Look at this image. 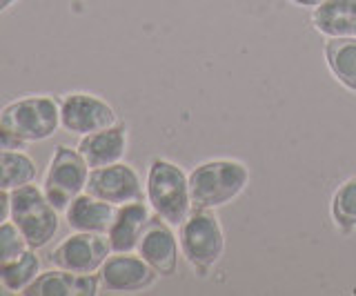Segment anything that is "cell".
Here are the masks:
<instances>
[{
	"instance_id": "obj_12",
	"label": "cell",
	"mask_w": 356,
	"mask_h": 296,
	"mask_svg": "<svg viewBox=\"0 0 356 296\" xmlns=\"http://www.w3.org/2000/svg\"><path fill=\"white\" fill-rule=\"evenodd\" d=\"M100 290V279L96 274L70 272L54 268L40 272L36 281L22 292L25 296H94Z\"/></svg>"
},
{
	"instance_id": "obj_17",
	"label": "cell",
	"mask_w": 356,
	"mask_h": 296,
	"mask_svg": "<svg viewBox=\"0 0 356 296\" xmlns=\"http://www.w3.org/2000/svg\"><path fill=\"white\" fill-rule=\"evenodd\" d=\"M323 54L334 79L356 94V38H330Z\"/></svg>"
},
{
	"instance_id": "obj_26",
	"label": "cell",
	"mask_w": 356,
	"mask_h": 296,
	"mask_svg": "<svg viewBox=\"0 0 356 296\" xmlns=\"http://www.w3.org/2000/svg\"><path fill=\"white\" fill-rule=\"evenodd\" d=\"M7 294H9V290L5 288V285H3V283H0V296H7Z\"/></svg>"
},
{
	"instance_id": "obj_23",
	"label": "cell",
	"mask_w": 356,
	"mask_h": 296,
	"mask_svg": "<svg viewBox=\"0 0 356 296\" xmlns=\"http://www.w3.org/2000/svg\"><path fill=\"white\" fill-rule=\"evenodd\" d=\"M9 212H11V196L7 190H0V225L9 221Z\"/></svg>"
},
{
	"instance_id": "obj_24",
	"label": "cell",
	"mask_w": 356,
	"mask_h": 296,
	"mask_svg": "<svg viewBox=\"0 0 356 296\" xmlns=\"http://www.w3.org/2000/svg\"><path fill=\"white\" fill-rule=\"evenodd\" d=\"M289 3H294V5H298V7H312V9H314L316 5L323 3V0H289Z\"/></svg>"
},
{
	"instance_id": "obj_8",
	"label": "cell",
	"mask_w": 356,
	"mask_h": 296,
	"mask_svg": "<svg viewBox=\"0 0 356 296\" xmlns=\"http://www.w3.org/2000/svg\"><path fill=\"white\" fill-rule=\"evenodd\" d=\"M111 254L107 234L94 232H72L51 249L49 263L54 268H63L81 274H96L105 258Z\"/></svg>"
},
{
	"instance_id": "obj_18",
	"label": "cell",
	"mask_w": 356,
	"mask_h": 296,
	"mask_svg": "<svg viewBox=\"0 0 356 296\" xmlns=\"http://www.w3.org/2000/svg\"><path fill=\"white\" fill-rule=\"evenodd\" d=\"M40 258L36 249L27 247L22 254L7 263H0V283L9 290V294H22L40 274Z\"/></svg>"
},
{
	"instance_id": "obj_13",
	"label": "cell",
	"mask_w": 356,
	"mask_h": 296,
	"mask_svg": "<svg viewBox=\"0 0 356 296\" xmlns=\"http://www.w3.org/2000/svg\"><path fill=\"white\" fill-rule=\"evenodd\" d=\"M76 147L92 170L111 165V163H120L127 151V125L118 120L111 127L92 131V134L81 136Z\"/></svg>"
},
{
	"instance_id": "obj_2",
	"label": "cell",
	"mask_w": 356,
	"mask_h": 296,
	"mask_svg": "<svg viewBox=\"0 0 356 296\" xmlns=\"http://www.w3.org/2000/svg\"><path fill=\"white\" fill-rule=\"evenodd\" d=\"M145 201L152 212L161 216L174 227H181L192 212V196H189V176L176 163L167 158H154L147 167L145 183Z\"/></svg>"
},
{
	"instance_id": "obj_11",
	"label": "cell",
	"mask_w": 356,
	"mask_h": 296,
	"mask_svg": "<svg viewBox=\"0 0 356 296\" xmlns=\"http://www.w3.org/2000/svg\"><path fill=\"white\" fill-rule=\"evenodd\" d=\"M178 249H181V243L174 234V225L152 214L136 252L159 272V277H174L178 270Z\"/></svg>"
},
{
	"instance_id": "obj_9",
	"label": "cell",
	"mask_w": 356,
	"mask_h": 296,
	"mask_svg": "<svg viewBox=\"0 0 356 296\" xmlns=\"http://www.w3.org/2000/svg\"><path fill=\"white\" fill-rule=\"evenodd\" d=\"M100 288L116 294L143 292L159 279L156 272L138 252H111L98 270Z\"/></svg>"
},
{
	"instance_id": "obj_15",
	"label": "cell",
	"mask_w": 356,
	"mask_h": 296,
	"mask_svg": "<svg viewBox=\"0 0 356 296\" xmlns=\"http://www.w3.org/2000/svg\"><path fill=\"white\" fill-rule=\"evenodd\" d=\"M65 221L72 232H94V234H107V229L114 221L116 205L107 201H100L92 194H78L76 199L67 205Z\"/></svg>"
},
{
	"instance_id": "obj_6",
	"label": "cell",
	"mask_w": 356,
	"mask_h": 296,
	"mask_svg": "<svg viewBox=\"0 0 356 296\" xmlns=\"http://www.w3.org/2000/svg\"><path fill=\"white\" fill-rule=\"evenodd\" d=\"M89 167L78 147L56 145L54 154L47 163V170L42 174L40 188L47 196V201L58 212H65L78 194H83L87 188Z\"/></svg>"
},
{
	"instance_id": "obj_1",
	"label": "cell",
	"mask_w": 356,
	"mask_h": 296,
	"mask_svg": "<svg viewBox=\"0 0 356 296\" xmlns=\"http://www.w3.org/2000/svg\"><path fill=\"white\" fill-rule=\"evenodd\" d=\"M250 183V170L236 158L205 161L189 172V196L192 207H209L232 203Z\"/></svg>"
},
{
	"instance_id": "obj_4",
	"label": "cell",
	"mask_w": 356,
	"mask_h": 296,
	"mask_svg": "<svg viewBox=\"0 0 356 296\" xmlns=\"http://www.w3.org/2000/svg\"><path fill=\"white\" fill-rule=\"evenodd\" d=\"M0 120L29 142L49 140L60 129V98L51 94H25L0 109Z\"/></svg>"
},
{
	"instance_id": "obj_5",
	"label": "cell",
	"mask_w": 356,
	"mask_h": 296,
	"mask_svg": "<svg viewBox=\"0 0 356 296\" xmlns=\"http://www.w3.org/2000/svg\"><path fill=\"white\" fill-rule=\"evenodd\" d=\"M178 243L185 261L196 270L198 277H205L225 252V234L214 210L192 207L189 216L178 227Z\"/></svg>"
},
{
	"instance_id": "obj_20",
	"label": "cell",
	"mask_w": 356,
	"mask_h": 296,
	"mask_svg": "<svg viewBox=\"0 0 356 296\" xmlns=\"http://www.w3.org/2000/svg\"><path fill=\"white\" fill-rule=\"evenodd\" d=\"M332 221L339 232L352 234L356 229V174L343 181L332 196Z\"/></svg>"
},
{
	"instance_id": "obj_22",
	"label": "cell",
	"mask_w": 356,
	"mask_h": 296,
	"mask_svg": "<svg viewBox=\"0 0 356 296\" xmlns=\"http://www.w3.org/2000/svg\"><path fill=\"white\" fill-rule=\"evenodd\" d=\"M7 149H27V142L20 140L14 131L0 120V151H7Z\"/></svg>"
},
{
	"instance_id": "obj_19",
	"label": "cell",
	"mask_w": 356,
	"mask_h": 296,
	"mask_svg": "<svg viewBox=\"0 0 356 296\" xmlns=\"http://www.w3.org/2000/svg\"><path fill=\"white\" fill-rule=\"evenodd\" d=\"M38 176L36 161L25 149L0 151V190H18L22 185L33 183Z\"/></svg>"
},
{
	"instance_id": "obj_10",
	"label": "cell",
	"mask_w": 356,
	"mask_h": 296,
	"mask_svg": "<svg viewBox=\"0 0 356 296\" xmlns=\"http://www.w3.org/2000/svg\"><path fill=\"white\" fill-rule=\"evenodd\" d=\"M85 192L116 207L134 201H145V185L138 172L122 161L89 170Z\"/></svg>"
},
{
	"instance_id": "obj_14",
	"label": "cell",
	"mask_w": 356,
	"mask_h": 296,
	"mask_svg": "<svg viewBox=\"0 0 356 296\" xmlns=\"http://www.w3.org/2000/svg\"><path fill=\"white\" fill-rule=\"evenodd\" d=\"M152 207L145 201H134L116 207L114 221L107 229L111 252H136L138 240L152 218Z\"/></svg>"
},
{
	"instance_id": "obj_16",
	"label": "cell",
	"mask_w": 356,
	"mask_h": 296,
	"mask_svg": "<svg viewBox=\"0 0 356 296\" xmlns=\"http://www.w3.org/2000/svg\"><path fill=\"white\" fill-rule=\"evenodd\" d=\"M312 25L327 38H356V0H323L312 9Z\"/></svg>"
},
{
	"instance_id": "obj_25",
	"label": "cell",
	"mask_w": 356,
	"mask_h": 296,
	"mask_svg": "<svg viewBox=\"0 0 356 296\" xmlns=\"http://www.w3.org/2000/svg\"><path fill=\"white\" fill-rule=\"evenodd\" d=\"M16 3H18V0H0V14H5L7 9H11Z\"/></svg>"
},
{
	"instance_id": "obj_7",
	"label": "cell",
	"mask_w": 356,
	"mask_h": 296,
	"mask_svg": "<svg viewBox=\"0 0 356 296\" xmlns=\"http://www.w3.org/2000/svg\"><path fill=\"white\" fill-rule=\"evenodd\" d=\"M118 123L116 109L92 92H67L60 96V129L74 136H87Z\"/></svg>"
},
{
	"instance_id": "obj_21",
	"label": "cell",
	"mask_w": 356,
	"mask_h": 296,
	"mask_svg": "<svg viewBox=\"0 0 356 296\" xmlns=\"http://www.w3.org/2000/svg\"><path fill=\"white\" fill-rule=\"evenodd\" d=\"M27 247H29L27 240L20 234V229L14 225V221H5L0 225V263L16 258Z\"/></svg>"
},
{
	"instance_id": "obj_3",
	"label": "cell",
	"mask_w": 356,
	"mask_h": 296,
	"mask_svg": "<svg viewBox=\"0 0 356 296\" xmlns=\"http://www.w3.org/2000/svg\"><path fill=\"white\" fill-rule=\"evenodd\" d=\"M11 212L9 221L20 229L27 245L33 249L47 247L60 229V212L47 201L42 188L33 181L11 190Z\"/></svg>"
}]
</instances>
